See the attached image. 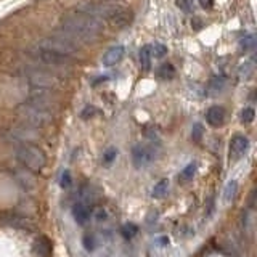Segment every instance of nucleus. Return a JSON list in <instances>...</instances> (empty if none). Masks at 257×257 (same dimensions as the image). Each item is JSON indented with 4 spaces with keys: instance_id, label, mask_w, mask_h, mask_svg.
Masks as SVG:
<instances>
[{
    "instance_id": "f03ea898",
    "label": "nucleus",
    "mask_w": 257,
    "mask_h": 257,
    "mask_svg": "<svg viewBox=\"0 0 257 257\" xmlns=\"http://www.w3.org/2000/svg\"><path fill=\"white\" fill-rule=\"evenodd\" d=\"M77 13H82L95 20H109L117 28H125L132 21V15L127 8L108 4H85L77 8Z\"/></svg>"
},
{
    "instance_id": "dca6fc26",
    "label": "nucleus",
    "mask_w": 257,
    "mask_h": 257,
    "mask_svg": "<svg viewBox=\"0 0 257 257\" xmlns=\"http://www.w3.org/2000/svg\"><path fill=\"white\" fill-rule=\"evenodd\" d=\"M236 193H238V183L235 180H230L223 190V201L225 203H230V201L236 196Z\"/></svg>"
},
{
    "instance_id": "ddd939ff",
    "label": "nucleus",
    "mask_w": 257,
    "mask_h": 257,
    "mask_svg": "<svg viewBox=\"0 0 257 257\" xmlns=\"http://www.w3.org/2000/svg\"><path fill=\"white\" fill-rule=\"evenodd\" d=\"M72 215H74L77 223L84 225L88 222V219H90V211H88V207L84 203H79L74 206V209H72Z\"/></svg>"
},
{
    "instance_id": "2f4dec72",
    "label": "nucleus",
    "mask_w": 257,
    "mask_h": 257,
    "mask_svg": "<svg viewBox=\"0 0 257 257\" xmlns=\"http://www.w3.org/2000/svg\"><path fill=\"white\" fill-rule=\"evenodd\" d=\"M114 158H116V151H114V150H109V151L106 153V155H104V159H106L108 163H109V161L114 159Z\"/></svg>"
},
{
    "instance_id": "473e14b6",
    "label": "nucleus",
    "mask_w": 257,
    "mask_h": 257,
    "mask_svg": "<svg viewBox=\"0 0 257 257\" xmlns=\"http://www.w3.org/2000/svg\"><path fill=\"white\" fill-rule=\"evenodd\" d=\"M199 4L203 8H211L214 5V0H199Z\"/></svg>"
},
{
    "instance_id": "cd10ccee",
    "label": "nucleus",
    "mask_w": 257,
    "mask_h": 257,
    "mask_svg": "<svg viewBox=\"0 0 257 257\" xmlns=\"http://www.w3.org/2000/svg\"><path fill=\"white\" fill-rule=\"evenodd\" d=\"M84 247L87 249V251H93V247H95V239H93V236H90V235H85L84 236Z\"/></svg>"
},
{
    "instance_id": "4468645a",
    "label": "nucleus",
    "mask_w": 257,
    "mask_h": 257,
    "mask_svg": "<svg viewBox=\"0 0 257 257\" xmlns=\"http://www.w3.org/2000/svg\"><path fill=\"white\" fill-rule=\"evenodd\" d=\"M34 252L37 257H48L52 254V244L47 238L40 236L34 244Z\"/></svg>"
},
{
    "instance_id": "2eb2a0df",
    "label": "nucleus",
    "mask_w": 257,
    "mask_h": 257,
    "mask_svg": "<svg viewBox=\"0 0 257 257\" xmlns=\"http://www.w3.org/2000/svg\"><path fill=\"white\" fill-rule=\"evenodd\" d=\"M151 47L150 45H145L142 47V50H140V64H142V68L145 71H148L151 68Z\"/></svg>"
},
{
    "instance_id": "9b49d317",
    "label": "nucleus",
    "mask_w": 257,
    "mask_h": 257,
    "mask_svg": "<svg viewBox=\"0 0 257 257\" xmlns=\"http://www.w3.org/2000/svg\"><path fill=\"white\" fill-rule=\"evenodd\" d=\"M124 47L122 45H116L109 48V50L103 55V64L104 66H114L116 63H119L120 60H122L124 56Z\"/></svg>"
},
{
    "instance_id": "c85d7f7f",
    "label": "nucleus",
    "mask_w": 257,
    "mask_h": 257,
    "mask_svg": "<svg viewBox=\"0 0 257 257\" xmlns=\"http://www.w3.org/2000/svg\"><path fill=\"white\" fill-rule=\"evenodd\" d=\"M179 7L182 8L183 12H187V13H191L193 12V7L190 4V0H180L179 2Z\"/></svg>"
},
{
    "instance_id": "39448f33",
    "label": "nucleus",
    "mask_w": 257,
    "mask_h": 257,
    "mask_svg": "<svg viewBox=\"0 0 257 257\" xmlns=\"http://www.w3.org/2000/svg\"><path fill=\"white\" fill-rule=\"evenodd\" d=\"M18 116L31 127H44L53 120V112L37 106L31 101H24L18 106Z\"/></svg>"
},
{
    "instance_id": "f257e3e1",
    "label": "nucleus",
    "mask_w": 257,
    "mask_h": 257,
    "mask_svg": "<svg viewBox=\"0 0 257 257\" xmlns=\"http://www.w3.org/2000/svg\"><path fill=\"white\" fill-rule=\"evenodd\" d=\"M60 31L76 44H90L98 39L103 23L82 13H71L61 20Z\"/></svg>"
},
{
    "instance_id": "9d476101",
    "label": "nucleus",
    "mask_w": 257,
    "mask_h": 257,
    "mask_svg": "<svg viewBox=\"0 0 257 257\" xmlns=\"http://www.w3.org/2000/svg\"><path fill=\"white\" fill-rule=\"evenodd\" d=\"M249 148V140L244 135H235L230 142V158L238 159L244 155Z\"/></svg>"
},
{
    "instance_id": "7ed1b4c3",
    "label": "nucleus",
    "mask_w": 257,
    "mask_h": 257,
    "mask_svg": "<svg viewBox=\"0 0 257 257\" xmlns=\"http://www.w3.org/2000/svg\"><path fill=\"white\" fill-rule=\"evenodd\" d=\"M20 74L24 80L34 87V88H44L48 90L56 84V77L52 74L50 71L45 69L44 66H39V64H23L20 68Z\"/></svg>"
},
{
    "instance_id": "20e7f679",
    "label": "nucleus",
    "mask_w": 257,
    "mask_h": 257,
    "mask_svg": "<svg viewBox=\"0 0 257 257\" xmlns=\"http://www.w3.org/2000/svg\"><path fill=\"white\" fill-rule=\"evenodd\" d=\"M16 158L29 172H40L47 166V155L36 145H20Z\"/></svg>"
},
{
    "instance_id": "bb28decb",
    "label": "nucleus",
    "mask_w": 257,
    "mask_h": 257,
    "mask_svg": "<svg viewBox=\"0 0 257 257\" xmlns=\"http://www.w3.org/2000/svg\"><path fill=\"white\" fill-rule=\"evenodd\" d=\"M71 183H72V179H71L69 171H63V174H61V180H60V185H61L63 188H69V187H71Z\"/></svg>"
},
{
    "instance_id": "b1692460",
    "label": "nucleus",
    "mask_w": 257,
    "mask_h": 257,
    "mask_svg": "<svg viewBox=\"0 0 257 257\" xmlns=\"http://www.w3.org/2000/svg\"><path fill=\"white\" fill-rule=\"evenodd\" d=\"M254 117H255V112H254L252 108H244L243 112H241V120H243V122H246V124L252 122Z\"/></svg>"
},
{
    "instance_id": "c756f323",
    "label": "nucleus",
    "mask_w": 257,
    "mask_h": 257,
    "mask_svg": "<svg viewBox=\"0 0 257 257\" xmlns=\"http://www.w3.org/2000/svg\"><path fill=\"white\" fill-rule=\"evenodd\" d=\"M201 135H203V127H201L199 124H196L195 128H193V140H199Z\"/></svg>"
},
{
    "instance_id": "0eeeda50",
    "label": "nucleus",
    "mask_w": 257,
    "mask_h": 257,
    "mask_svg": "<svg viewBox=\"0 0 257 257\" xmlns=\"http://www.w3.org/2000/svg\"><path fill=\"white\" fill-rule=\"evenodd\" d=\"M28 53L39 66H48V68L58 69V68H68L72 64V58H69V56L50 52V50H47V48L37 47V45L34 48H31Z\"/></svg>"
},
{
    "instance_id": "f8f14e48",
    "label": "nucleus",
    "mask_w": 257,
    "mask_h": 257,
    "mask_svg": "<svg viewBox=\"0 0 257 257\" xmlns=\"http://www.w3.org/2000/svg\"><path fill=\"white\" fill-rule=\"evenodd\" d=\"M223 119H225V111L220 106H211L206 112V120L209 125L212 127H219L223 124Z\"/></svg>"
},
{
    "instance_id": "412c9836",
    "label": "nucleus",
    "mask_w": 257,
    "mask_h": 257,
    "mask_svg": "<svg viewBox=\"0 0 257 257\" xmlns=\"http://www.w3.org/2000/svg\"><path fill=\"white\" fill-rule=\"evenodd\" d=\"M225 85V79L223 77H212V80L209 82V90H211V93H219L222 92V88Z\"/></svg>"
},
{
    "instance_id": "1a4fd4ad",
    "label": "nucleus",
    "mask_w": 257,
    "mask_h": 257,
    "mask_svg": "<svg viewBox=\"0 0 257 257\" xmlns=\"http://www.w3.org/2000/svg\"><path fill=\"white\" fill-rule=\"evenodd\" d=\"M153 159H155V155H153V151L148 147H145V145H135L132 148V161L135 167L148 166Z\"/></svg>"
},
{
    "instance_id": "5701e85b",
    "label": "nucleus",
    "mask_w": 257,
    "mask_h": 257,
    "mask_svg": "<svg viewBox=\"0 0 257 257\" xmlns=\"http://www.w3.org/2000/svg\"><path fill=\"white\" fill-rule=\"evenodd\" d=\"M251 76H252V64L251 63L241 64V68H239V77L241 79H249Z\"/></svg>"
},
{
    "instance_id": "f3484780",
    "label": "nucleus",
    "mask_w": 257,
    "mask_h": 257,
    "mask_svg": "<svg viewBox=\"0 0 257 257\" xmlns=\"http://www.w3.org/2000/svg\"><path fill=\"white\" fill-rule=\"evenodd\" d=\"M167 190H169V182L161 180L159 183L155 185V188L151 190V196L153 198H163V196H166Z\"/></svg>"
},
{
    "instance_id": "4be33fe9",
    "label": "nucleus",
    "mask_w": 257,
    "mask_h": 257,
    "mask_svg": "<svg viewBox=\"0 0 257 257\" xmlns=\"http://www.w3.org/2000/svg\"><path fill=\"white\" fill-rule=\"evenodd\" d=\"M241 47L244 48V52L254 50V47H255V39H254V36H246V37H243V40H241Z\"/></svg>"
},
{
    "instance_id": "393cba45",
    "label": "nucleus",
    "mask_w": 257,
    "mask_h": 257,
    "mask_svg": "<svg viewBox=\"0 0 257 257\" xmlns=\"http://www.w3.org/2000/svg\"><path fill=\"white\" fill-rule=\"evenodd\" d=\"M151 53H155V56L156 58H163V56L167 53V47L166 45H163V44H155L151 47Z\"/></svg>"
},
{
    "instance_id": "a878e982",
    "label": "nucleus",
    "mask_w": 257,
    "mask_h": 257,
    "mask_svg": "<svg viewBox=\"0 0 257 257\" xmlns=\"http://www.w3.org/2000/svg\"><path fill=\"white\" fill-rule=\"evenodd\" d=\"M137 231H139V228H137L134 223H127V225H124V227H122V235H124L125 238H132V236H135V235H137Z\"/></svg>"
},
{
    "instance_id": "a211bd4d",
    "label": "nucleus",
    "mask_w": 257,
    "mask_h": 257,
    "mask_svg": "<svg viewBox=\"0 0 257 257\" xmlns=\"http://www.w3.org/2000/svg\"><path fill=\"white\" fill-rule=\"evenodd\" d=\"M18 179H20V182H21V185L23 187H28V188H32L34 187V179H32V175L29 174V171H26V169H24V171H18Z\"/></svg>"
},
{
    "instance_id": "aec40b11",
    "label": "nucleus",
    "mask_w": 257,
    "mask_h": 257,
    "mask_svg": "<svg viewBox=\"0 0 257 257\" xmlns=\"http://www.w3.org/2000/svg\"><path fill=\"white\" fill-rule=\"evenodd\" d=\"M195 172H196V166L195 164H188L187 167L183 169V171L179 174V180L180 182H190L193 177H195Z\"/></svg>"
},
{
    "instance_id": "6ab92c4d",
    "label": "nucleus",
    "mask_w": 257,
    "mask_h": 257,
    "mask_svg": "<svg viewBox=\"0 0 257 257\" xmlns=\"http://www.w3.org/2000/svg\"><path fill=\"white\" fill-rule=\"evenodd\" d=\"M158 76L161 79H172L175 76V69L172 64H169V63H164L163 66H161L158 69Z\"/></svg>"
},
{
    "instance_id": "423d86ee",
    "label": "nucleus",
    "mask_w": 257,
    "mask_h": 257,
    "mask_svg": "<svg viewBox=\"0 0 257 257\" xmlns=\"http://www.w3.org/2000/svg\"><path fill=\"white\" fill-rule=\"evenodd\" d=\"M36 45L37 47H42V48H47V50L55 52V53L69 56V58H72V56H74L77 53V50H79V44H76L74 40L69 39L68 36H64L61 31H58L52 37H47V39L39 40Z\"/></svg>"
},
{
    "instance_id": "6e6552de",
    "label": "nucleus",
    "mask_w": 257,
    "mask_h": 257,
    "mask_svg": "<svg viewBox=\"0 0 257 257\" xmlns=\"http://www.w3.org/2000/svg\"><path fill=\"white\" fill-rule=\"evenodd\" d=\"M10 139L18 142L21 145H32L37 139H39V134L34 131V127L31 125H18V127H13L10 132Z\"/></svg>"
},
{
    "instance_id": "7c9ffc66",
    "label": "nucleus",
    "mask_w": 257,
    "mask_h": 257,
    "mask_svg": "<svg viewBox=\"0 0 257 257\" xmlns=\"http://www.w3.org/2000/svg\"><path fill=\"white\" fill-rule=\"evenodd\" d=\"M93 114H96V109L93 106H87L84 111H82V117L87 119V117H92Z\"/></svg>"
}]
</instances>
